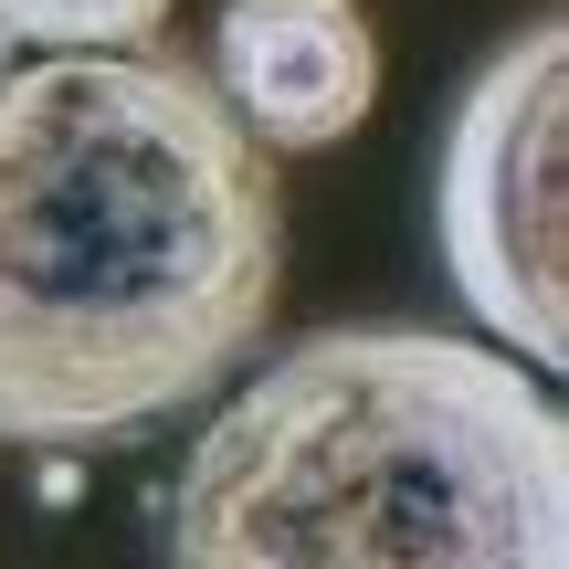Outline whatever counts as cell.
I'll return each instance as SVG.
<instances>
[{
  "mask_svg": "<svg viewBox=\"0 0 569 569\" xmlns=\"http://www.w3.org/2000/svg\"><path fill=\"white\" fill-rule=\"evenodd\" d=\"M274 274V159L190 53L0 63V443L96 453L211 401Z\"/></svg>",
  "mask_w": 569,
  "mask_h": 569,
  "instance_id": "1",
  "label": "cell"
},
{
  "mask_svg": "<svg viewBox=\"0 0 569 569\" xmlns=\"http://www.w3.org/2000/svg\"><path fill=\"white\" fill-rule=\"evenodd\" d=\"M169 569H569V422L528 359L327 327L264 359L159 496Z\"/></svg>",
  "mask_w": 569,
  "mask_h": 569,
  "instance_id": "2",
  "label": "cell"
},
{
  "mask_svg": "<svg viewBox=\"0 0 569 569\" xmlns=\"http://www.w3.org/2000/svg\"><path fill=\"white\" fill-rule=\"evenodd\" d=\"M443 264L486 338L528 369L569 359V21H528L465 84L432 169Z\"/></svg>",
  "mask_w": 569,
  "mask_h": 569,
  "instance_id": "3",
  "label": "cell"
},
{
  "mask_svg": "<svg viewBox=\"0 0 569 569\" xmlns=\"http://www.w3.org/2000/svg\"><path fill=\"white\" fill-rule=\"evenodd\" d=\"M201 74L264 159H317L369 117L380 42L359 0H232Z\"/></svg>",
  "mask_w": 569,
  "mask_h": 569,
  "instance_id": "4",
  "label": "cell"
},
{
  "mask_svg": "<svg viewBox=\"0 0 569 569\" xmlns=\"http://www.w3.org/2000/svg\"><path fill=\"white\" fill-rule=\"evenodd\" d=\"M169 0H0V42L32 53H159Z\"/></svg>",
  "mask_w": 569,
  "mask_h": 569,
  "instance_id": "5",
  "label": "cell"
},
{
  "mask_svg": "<svg viewBox=\"0 0 569 569\" xmlns=\"http://www.w3.org/2000/svg\"><path fill=\"white\" fill-rule=\"evenodd\" d=\"M0 63H11V42H0Z\"/></svg>",
  "mask_w": 569,
  "mask_h": 569,
  "instance_id": "6",
  "label": "cell"
}]
</instances>
